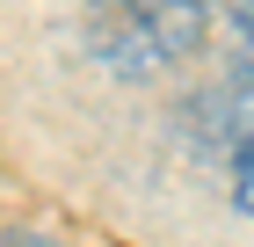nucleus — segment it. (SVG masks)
Instances as JSON below:
<instances>
[{
  "mask_svg": "<svg viewBox=\"0 0 254 247\" xmlns=\"http://www.w3.org/2000/svg\"><path fill=\"white\" fill-rule=\"evenodd\" d=\"M203 44V7L196 0H117V22L102 29V58L124 73L175 66Z\"/></svg>",
  "mask_w": 254,
  "mask_h": 247,
  "instance_id": "f257e3e1",
  "label": "nucleus"
},
{
  "mask_svg": "<svg viewBox=\"0 0 254 247\" xmlns=\"http://www.w3.org/2000/svg\"><path fill=\"white\" fill-rule=\"evenodd\" d=\"M189 124L203 146L218 153H247L254 146V66H240L233 80H218V87H203V95L189 102Z\"/></svg>",
  "mask_w": 254,
  "mask_h": 247,
  "instance_id": "f03ea898",
  "label": "nucleus"
},
{
  "mask_svg": "<svg viewBox=\"0 0 254 247\" xmlns=\"http://www.w3.org/2000/svg\"><path fill=\"white\" fill-rule=\"evenodd\" d=\"M233 44H240V66H254V0H233Z\"/></svg>",
  "mask_w": 254,
  "mask_h": 247,
  "instance_id": "7ed1b4c3",
  "label": "nucleus"
},
{
  "mask_svg": "<svg viewBox=\"0 0 254 247\" xmlns=\"http://www.w3.org/2000/svg\"><path fill=\"white\" fill-rule=\"evenodd\" d=\"M233 204H240V211L254 218V146H247V153L233 160Z\"/></svg>",
  "mask_w": 254,
  "mask_h": 247,
  "instance_id": "20e7f679",
  "label": "nucleus"
},
{
  "mask_svg": "<svg viewBox=\"0 0 254 247\" xmlns=\"http://www.w3.org/2000/svg\"><path fill=\"white\" fill-rule=\"evenodd\" d=\"M0 247H59V240H44V233H0Z\"/></svg>",
  "mask_w": 254,
  "mask_h": 247,
  "instance_id": "39448f33",
  "label": "nucleus"
}]
</instances>
